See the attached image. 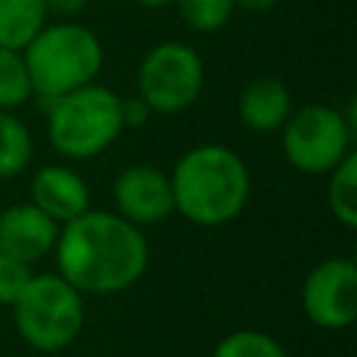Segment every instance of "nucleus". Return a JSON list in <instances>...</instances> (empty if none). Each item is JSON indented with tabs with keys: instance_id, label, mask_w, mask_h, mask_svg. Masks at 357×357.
Masks as SVG:
<instances>
[{
	"instance_id": "f03ea898",
	"label": "nucleus",
	"mask_w": 357,
	"mask_h": 357,
	"mask_svg": "<svg viewBox=\"0 0 357 357\" xmlns=\"http://www.w3.org/2000/svg\"><path fill=\"white\" fill-rule=\"evenodd\" d=\"M173 206L195 226H226L243 215L251 198V173L245 159L220 145L204 142L181 153L170 170Z\"/></svg>"
},
{
	"instance_id": "f8f14e48",
	"label": "nucleus",
	"mask_w": 357,
	"mask_h": 357,
	"mask_svg": "<svg viewBox=\"0 0 357 357\" xmlns=\"http://www.w3.org/2000/svg\"><path fill=\"white\" fill-rule=\"evenodd\" d=\"M293 92L276 75H257L251 78L237 98V117L245 128L257 134H271L284 126L293 112Z\"/></svg>"
},
{
	"instance_id": "1a4fd4ad",
	"label": "nucleus",
	"mask_w": 357,
	"mask_h": 357,
	"mask_svg": "<svg viewBox=\"0 0 357 357\" xmlns=\"http://www.w3.org/2000/svg\"><path fill=\"white\" fill-rule=\"evenodd\" d=\"M112 198H114L117 215H123L134 226L162 223L170 215H176L170 173H165L148 162L123 167L114 176Z\"/></svg>"
},
{
	"instance_id": "9b49d317",
	"label": "nucleus",
	"mask_w": 357,
	"mask_h": 357,
	"mask_svg": "<svg viewBox=\"0 0 357 357\" xmlns=\"http://www.w3.org/2000/svg\"><path fill=\"white\" fill-rule=\"evenodd\" d=\"M31 204L61 226L89 209V187L78 170L45 165L31 176Z\"/></svg>"
},
{
	"instance_id": "39448f33",
	"label": "nucleus",
	"mask_w": 357,
	"mask_h": 357,
	"mask_svg": "<svg viewBox=\"0 0 357 357\" xmlns=\"http://www.w3.org/2000/svg\"><path fill=\"white\" fill-rule=\"evenodd\" d=\"M17 335L45 354L64 351L84 329L86 304L84 293L75 290L59 273H33L25 290L11 304Z\"/></svg>"
},
{
	"instance_id": "ddd939ff",
	"label": "nucleus",
	"mask_w": 357,
	"mask_h": 357,
	"mask_svg": "<svg viewBox=\"0 0 357 357\" xmlns=\"http://www.w3.org/2000/svg\"><path fill=\"white\" fill-rule=\"evenodd\" d=\"M47 20L45 0H0V45L22 50Z\"/></svg>"
},
{
	"instance_id": "f257e3e1",
	"label": "nucleus",
	"mask_w": 357,
	"mask_h": 357,
	"mask_svg": "<svg viewBox=\"0 0 357 357\" xmlns=\"http://www.w3.org/2000/svg\"><path fill=\"white\" fill-rule=\"evenodd\" d=\"M53 257L56 273L84 296H114L145 276L151 245L123 215L86 209L59 226Z\"/></svg>"
},
{
	"instance_id": "5701e85b",
	"label": "nucleus",
	"mask_w": 357,
	"mask_h": 357,
	"mask_svg": "<svg viewBox=\"0 0 357 357\" xmlns=\"http://www.w3.org/2000/svg\"><path fill=\"white\" fill-rule=\"evenodd\" d=\"M137 6H145V8H162V6H173V0H131Z\"/></svg>"
},
{
	"instance_id": "423d86ee",
	"label": "nucleus",
	"mask_w": 357,
	"mask_h": 357,
	"mask_svg": "<svg viewBox=\"0 0 357 357\" xmlns=\"http://www.w3.org/2000/svg\"><path fill=\"white\" fill-rule=\"evenodd\" d=\"M282 134L284 159L304 176H326L343 156L351 153L354 112L329 103H307L290 112Z\"/></svg>"
},
{
	"instance_id": "412c9836",
	"label": "nucleus",
	"mask_w": 357,
	"mask_h": 357,
	"mask_svg": "<svg viewBox=\"0 0 357 357\" xmlns=\"http://www.w3.org/2000/svg\"><path fill=\"white\" fill-rule=\"evenodd\" d=\"M86 6L89 0H45L47 17H56V20H78L86 11Z\"/></svg>"
},
{
	"instance_id": "6e6552de",
	"label": "nucleus",
	"mask_w": 357,
	"mask_h": 357,
	"mask_svg": "<svg viewBox=\"0 0 357 357\" xmlns=\"http://www.w3.org/2000/svg\"><path fill=\"white\" fill-rule=\"evenodd\" d=\"M307 321L326 332H343L357 318V265L349 257H326L301 282Z\"/></svg>"
},
{
	"instance_id": "6ab92c4d",
	"label": "nucleus",
	"mask_w": 357,
	"mask_h": 357,
	"mask_svg": "<svg viewBox=\"0 0 357 357\" xmlns=\"http://www.w3.org/2000/svg\"><path fill=\"white\" fill-rule=\"evenodd\" d=\"M31 276H33L31 265L0 254V304L3 307H11L17 301V296L25 290V284H28Z\"/></svg>"
},
{
	"instance_id": "20e7f679",
	"label": "nucleus",
	"mask_w": 357,
	"mask_h": 357,
	"mask_svg": "<svg viewBox=\"0 0 357 357\" xmlns=\"http://www.w3.org/2000/svg\"><path fill=\"white\" fill-rule=\"evenodd\" d=\"M45 109L47 139L53 151L70 162L100 156L126 131L120 117V95L98 81L53 98Z\"/></svg>"
},
{
	"instance_id": "2eb2a0df",
	"label": "nucleus",
	"mask_w": 357,
	"mask_h": 357,
	"mask_svg": "<svg viewBox=\"0 0 357 357\" xmlns=\"http://www.w3.org/2000/svg\"><path fill=\"white\" fill-rule=\"evenodd\" d=\"M31 159H33V137L28 126L14 112L0 109V181L25 173Z\"/></svg>"
},
{
	"instance_id": "f3484780",
	"label": "nucleus",
	"mask_w": 357,
	"mask_h": 357,
	"mask_svg": "<svg viewBox=\"0 0 357 357\" xmlns=\"http://www.w3.org/2000/svg\"><path fill=\"white\" fill-rule=\"evenodd\" d=\"M181 22L198 33H215L226 28L237 11L234 0H173Z\"/></svg>"
},
{
	"instance_id": "0eeeda50",
	"label": "nucleus",
	"mask_w": 357,
	"mask_h": 357,
	"mask_svg": "<svg viewBox=\"0 0 357 357\" xmlns=\"http://www.w3.org/2000/svg\"><path fill=\"white\" fill-rule=\"evenodd\" d=\"M204 89V61L187 42L153 45L137 70V95L153 114H178L190 109Z\"/></svg>"
},
{
	"instance_id": "9d476101",
	"label": "nucleus",
	"mask_w": 357,
	"mask_h": 357,
	"mask_svg": "<svg viewBox=\"0 0 357 357\" xmlns=\"http://www.w3.org/2000/svg\"><path fill=\"white\" fill-rule=\"evenodd\" d=\"M56 237L59 223L31 201L11 204L0 212V254L11 259L33 265L42 257L53 254Z\"/></svg>"
},
{
	"instance_id": "4be33fe9",
	"label": "nucleus",
	"mask_w": 357,
	"mask_h": 357,
	"mask_svg": "<svg viewBox=\"0 0 357 357\" xmlns=\"http://www.w3.org/2000/svg\"><path fill=\"white\" fill-rule=\"evenodd\" d=\"M279 0H234V6L240 11H251V14H262V11H271Z\"/></svg>"
},
{
	"instance_id": "7ed1b4c3",
	"label": "nucleus",
	"mask_w": 357,
	"mask_h": 357,
	"mask_svg": "<svg viewBox=\"0 0 357 357\" xmlns=\"http://www.w3.org/2000/svg\"><path fill=\"white\" fill-rule=\"evenodd\" d=\"M33 98L47 106L53 98L92 84L103 70V45L98 33L78 20L45 22L22 47Z\"/></svg>"
},
{
	"instance_id": "a211bd4d",
	"label": "nucleus",
	"mask_w": 357,
	"mask_h": 357,
	"mask_svg": "<svg viewBox=\"0 0 357 357\" xmlns=\"http://www.w3.org/2000/svg\"><path fill=\"white\" fill-rule=\"evenodd\" d=\"M212 357H290L284 346L259 329H237L218 340Z\"/></svg>"
},
{
	"instance_id": "dca6fc26",
	"label": "nucleus",
	"mask_w": 357,
	"mask_h": 357,
	"mask_svg": "<svg viewBox=\"0 0 357 357\" xmlns=\"http://www.w3.org/2000/svg\"><path fill=\"white\" fill-rule=\"evenodd\" d=\"M33 98L22 50L0 45V109L14 112Z\"/></svg>"
},
{
	"instance_id": "4468645a",
	"label": "nucleus",
	"mask_w": 357,
	"mask_h": 357,
	"mask_svg": "<svg viewBox=\"0 0 357 357\" xmlns=\"http://www.w3.org/2000/svg\"><path fill=\"white\" fill-rule=\"evenodd\" d=\"M326 206L343 229L357 226V153L354 151L326 173Z\"/></svg>"
},
{
	"instance_id": "aec40b11",
	"label": "nucleus",
	"mask_w": 357,
	"mask_h": 357,
	"mask_svg": "<svg viewBox=\"0 0 357 357\" xmlns=\"http://www.w3.org/2000/svg\"><path fill=\"white\" fill-rule=\"evenodd\" d=\"M153 112L148 109V103L139 98V95H128V98H120V117H123V128H139L148 123Z\"/></svg>"
}]
</instances>
